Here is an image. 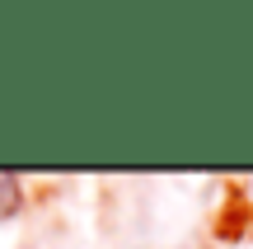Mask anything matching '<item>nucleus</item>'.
<instances>
[{
    "instance_id": "obj_1",
    "label": "nucleus",
    "mask_w": 253,
    "mask_h": 249,
    "mask_svg": "<svg viewBox=\"0 0 253 249\" xmlns=\"http://www.w3.org/2000/svg\"><path fill=\"white\" fill-rule=\"evenodd\" d=\"M14 207H19V184L9 174H0V216H9Z\"/></svg>"
}]
</instances>
